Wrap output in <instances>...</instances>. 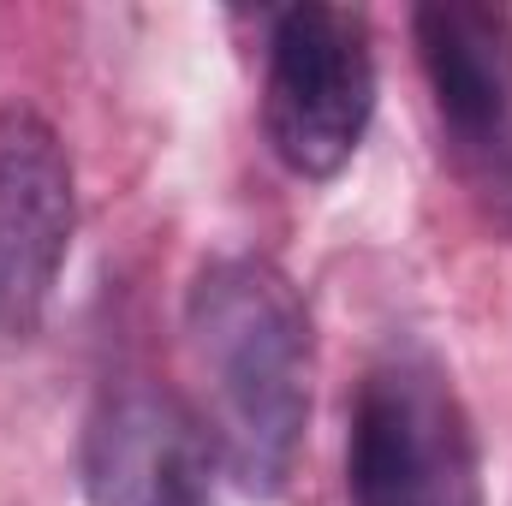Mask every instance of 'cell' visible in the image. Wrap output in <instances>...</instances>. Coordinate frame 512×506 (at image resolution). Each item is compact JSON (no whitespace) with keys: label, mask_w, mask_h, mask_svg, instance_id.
Returning <instances> with one entry per match:
<instances>
[{"label":"cell","mask_w":512,"mask_h":506,"mask_svg":"<svg viewBox=\"0 0 512 506\" xmlns=\"http://www.w3.org/2000/svg\"><path fill=\"white\" fill-rule=\"evenodd\" d=\"M185 346L203 381V441L245 495H280L304 429L316 334L298 286L262 256H221L191 280Z\"/></svg>","instance_id":"6da1fadb"},{"label":"cell","mask_w":512,"mask_h":506,"mask_svg":"<svg viewBox=\"0 0 512 506\" xmlns=\"http://www.w3.org/2000/svg\"><path fill=\"white\" fill-rule=\"evenodd\" d=\"M346 489L352 506H483L471 417L429 358H387L364 376Z\"/></svg>","instance_id":"7a4b0ae2"},{"label":"cell","mask_w":512,"mask_h":506,"mask_svg":"<svg viewBox=\"0 0 512 506\" xmlns=\"http://www.w3.org/2000/svg\"><path fill=\"white\" fill-rule=\"evenodd\" d=\"M376 114L370 24L352 6H286L268 30L262 131L298 179H334Z\"/></svg>","instance_id":"3957f363"},{"label":"cell","mask_w":512,"mask_h":506,"mask_svg":"<svg viewBox=\"0 0 512 506\" xmlns=\"http://www.w3.org/2000/svg\"><path fill=\"white\" fill-rule=\"evenodd\" d=\"M78 185L60 131L36 108H0V340H30L72 256Z\"/></svg>","instance_id":"277c9868"},{"label":"cell","mask_w":512,"mask_h":506,"mask_svg":"<svg viewBox=\"0 0 512 506\" xmlns=\"http://www.w3.org/2000/svg\"><path fill=\"white\" fill-rule=\"evenodd\" d=\"M435 114L489 185L512 179V12L483 0H435L411 12Z\"/></svg>","instance_id":"5b68a950"},{"label":"cell","mask_w":512,"mask_h":506,"mask_svg":"<svg viewBox=\"0 0 512 506\" xmlns=\"http://www.w3.org/2000/svg\"><path fill=\"white\" fill-rule=\"evenodd\" d=\"M84 495L90 506H209L203 423L155 387L108 393L84 423Z\"/></svg>","instance_id":"8992f818"}]
</instances>
